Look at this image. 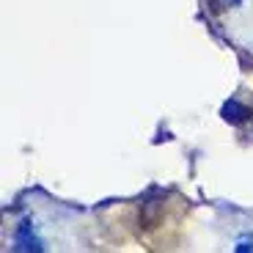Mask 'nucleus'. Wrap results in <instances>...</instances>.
Masks as SVG:
<instances>
[{
	"label": "nucleus",
	"instance_id": "f257e3e1",
	"mask_svg": "<svg viewBox=\"0 0 253 253\" xmlns=\"http://www.w3.org/2000/svg\"><path fill=\"white\" fill-rule=\"evenodd\" d=\"M14 251L25 253V251H44V245H42V240H39L36 234H33V226L31 220H22L17 228V237H14Z\"/></svg>",
	"mask_w": 253,
	"mask_h": 253
},
{
	"label": "nucleus",
	"instance_id": "f03ea898",
	"mask_svg": "<svg viewBox=\"0 0 253 253\" xmlns=\"http://www.w3.org/2000/svg\"><path fill=\"white\" fill-rule=\"evenodd\" d=\"M220 116H223V121H228V124H242V121L251 119V110H248L245 105H240L237 99H228L220 108Z\"/></svg>",
	"mask_w": 253,
	"mask_h": 253
},
{
	"label": "nucleus",
	"instance_id": "7ed1b4c3",
	"mask_svg": "<svg viewBox=\"0 0 253 253\" xmlns=\"http://www.w3.org/2000/svg\"><path fill=\"white\" fill-rule=\"evenodd\" d=\"M234 251H237V253H248V251H253V234L240 237V240H237V245H234Z\"/></svg>",
	"mask_w": 253,
	"mask_h": 253
}]
</instances>
